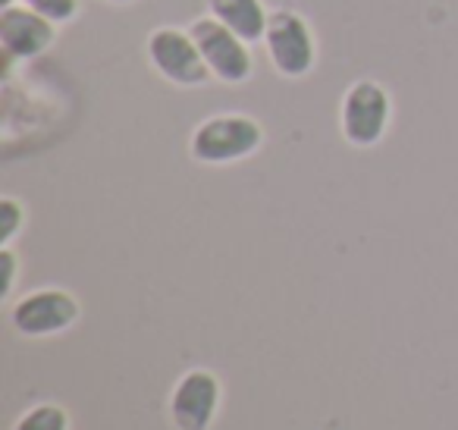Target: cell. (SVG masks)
I'll return each mask as SVG.
<instances>
[{
	"label": "cell",
	"mask_w": 458,
	"mask_h": 430,
	"mask_svg": "<svg viewBox=\"0 0 458 430\" xmlns=\"http://www.w3.org/2000/svg\"><path fill=\"white\" fill-rule=\"evenodd\" d=\"M13 4H16V0H0V10H4V7H13Z\"/></svg>",
	"instance_id": "cell-14"
},
{
	"label": "cell",
	"mask_w": 458,
	"mask_h": 430,
	"mask_svg": "<svg viewBox=\"0 0 458 430\" xmlns=\"http://www.w3.org/2000/svg\"><path fill=\"white\" fill-rule=\"evenodd\" d=\"M148 60L154 64V70L173 85H182V89H198V85L210 82L214 73L204 64L201 51H198L195 39H191L189 29L176 26H160L148 35Z\"/></svg>",
	"instance_id": "cell-5"
},
{
	"label": "cell",
	"mask_w": 458,
	"mask_h": 430,
	"mask_svg": "<svg viewBox=\"0 0 458 430\" xmlns=\"http://www.w3.org/2000/svg\"><path fill=\"white\" fill-rule=\"evenodd\" d=\"M208 13L229 32H236L245 45H258L267 35L270 10L264 7V0H208Z\"/></svg>",
	"instance_id": "cell-9"
},
{
	"label": "cell",
	"mask_w": 458,
	"mask_h": 430,
	"mask_svg": "<svg viewBox=\"0 0 458 430\" xmlns=\"http://www.w3.org/2000/svg\"><path fill=\"white\" fill-rule=\"evenodd\" d=\"M264 145V129L245 114H216L195 126L189 139V154L198 164L226 167L251 158Z\"/></svg>",
	"instance_id": "cell-1"
},
{
	"label": "cell",
	"mask_w": 458,
	"mask_h": 430,
	"mask_svg": "<svg viewBox=\"0 0 458 430\" xmlns=\"http://www.w3.org/2000/svg\"><path fill=\"white\" fill-rule=\"evenodd\" d=\"M57 41V26L26 4L0 10V45L7 60H35Z\"/></svg>",
	"instance_id": "cell-8"
},
{
	"label": "cell",
	"mask_w": 458,
	"mask_h": 430,
	"mask_svg": "<svg viewBox=\"0 0 458 430\" xmlns=\"http://www.w3.org/2000/svg\"><path fill=\"white\" fill-rule=\"evenodd\" d=\"M110 4H132V0H110Z\"/></svg>",
	"instance_id": "cell-15"
},
{
	"label": "cell",
	"mask_w": 458,
	"mask_h": 430,
	"mask_svg": "<svg viewBox=\"0 0 458 430\" xmlns=\"http://www.w3.org/2000/svg\"><path fill=\"white\" fill-rule=\"evenodd\" d=\"M223 402V383L208 367H191L170 392V421L176 430H210Z\"/></svg>",
	"instance_id": "cell-7"
},
{
	"label": "cell",
	"mask_w": 458,
	"mask_h": 430,
	"mask_svg": "<svg viewBox=\"0 0 458 430\" xmlns=\"http://www.w3.org/2000/svg\"><path fill=\"white\" fill-rule=\"evenodd\" d=\"M22 227H26V208L13 195H4L0 198V248L13 245Z\"/></svg>",
	"instance_id": "cell-11"
},
{
	"label": "cell",
	"mask_w": 458,
	"mask_h": 430,
	"mask_svg": "<svg viewBox=\"0 0 458 430\" xmlns=\"http://www.w3.org/2000/svg\"><path fill=\"white\" fill-rule=\"evenodd\" d=\"M13 430H70V411L57 402L32 405V408L13 424Z\"/></svg>",
	"instance_id": "cell-10"
},
{
	"label": "cell",
	"mask_w": 458,
	"mask_h": 430,
	"mask_svg": "<svg viewBox=\"0 0 458 430\" xmlns=\"http://www.w3.org/2000/svg\"><path fill=\"white\" fill-rule=\"evenodd\" d=\"M16 271H20V258H16L13 248L4 245V248H0V273H4V280H0V296H4V298H7L10 292H13Z\"/></svg>",
	"instance_id": "cell-13"
},
{
	"label": "cell",
	"mask_w": 458,
	"mask_h": 430,
	"mask_svg": "<svg viewBox=\"0 0 458 430\" xmlns=\"http://www.w3.org/2000/svg\"><path fill=\"white\" fill-rule=\"evenodd\" d=\"M191 39H195L198 51H201L204 64L210 66L214 79L226 85H242L255 73V57H251V45H245L236 32H229L220 20L214 16H201L189 26Z\"/></svg>",
	"instance_id": "cell-4"
},
{
	"label": "cell",
	"mask_w": 458,
	"mask_h": 430,
	"mask_svg": "<svg viewBox=\"0 0 458 430\" xmlns=\"http://www.w3.org/2000/svg\"><path fill=\"white\" fill-rule=\"evenodd\" d=\"M22 4L32 7L35 13H41L45 20H51L54 26L76 20V13H79V0H22Z\"/></svg>",
	"instance_id": "cell-12"
},
{
	"label": "cell",
	"mask_w": 458,
	"mask_h": 430,
	"mask_svg": "<svg viewBox=\"0 0 458 430\" xmlns=\"http://www.w3.org/2000/svg\"><path fill=\"white\" fill-rule=\"evenodd\" d=\"M267 57L274 70L286 79H301L318 64V41L308 20L295 10H274L267 22Z\"/></svg>",
	"instance_id": "cell-3"
},
{
	"label": "cell",
	"mask_w": 458,
	"mask_h": 430,
	"mask_svg": "<svg viewBox=\"0 0 458 430\" xmlns=\"http://www.w3.org/2000/svg\"><path fill=\"white\" fill-rule=\"evenodd\" d=\"M389 120H393V101L380 82L358 79L345 89L339 126H343V139L352 148H374L386 135Z\"/></svg>",
	"instance_id": "cell-2"
},
{
	"label": "cell",
	"mask_w": 458,
	"mask_h": 430,
	"mask_svg": "<svg viewBox=\"0 0 458 430\" xmlns=\"http://www.w3.org/2000/svg\"><path fill=\"white\" fill-rule=\"evenodd\" d=\"M79 317H82V308H79L76 296H70L66 289H54V286L29 292L10 308L13 330L29 340H47V336L66 333Z\"/></svg>",
	"instance_id": "cell-6"
}]
</instances>
